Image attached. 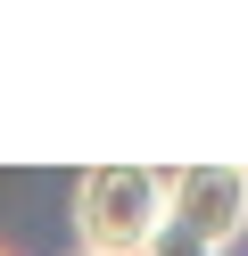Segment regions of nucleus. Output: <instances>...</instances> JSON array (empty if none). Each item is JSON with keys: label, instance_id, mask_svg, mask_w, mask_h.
I'll return each instance as SVG.
<instances>
[{"label": "nucleus", "instance_id": "1", "mask_svg": "<svg viewBox=\"0 0 248 256\" xmlns=\"http://www.w3.org/2000/svg\"><path fill=\"white\" fill-rule=\"evenodd\" d=\"M174 174L165 166H91L75 182V232L83 256H149L165 232Z\"/></svg>", "mask_w": 248, "mask_h": 256}, {"label": "nucleus", "instance_id": "2", "mask_svg": "<svg viewBox=\"0 0 248 256\" xmlns=\"http://www.w3.org/2000/svg\"><path fill=\"white\" fill-rule=\"evenodd\" d=\"M240 232H248V166H182L149 256H231Z\"/></svg>", "mask_w": 248, "mask_h": 256}, {"label": "nucleus", "instance_id": "3", "mask_svg": "<svg viewBox=\"0 0 248 256\" xmlns=\"http://www.w3.org/2000/svg\"><path fill=\"white\" fill-rule=\"evenodd\" d=\"M75 256H83V248H75Z\"/></svg>", "mask_w": 248, "mask_h": 256}]
</instances>
